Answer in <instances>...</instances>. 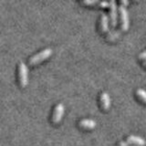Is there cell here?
Here are the masks:
<instances>
[{
	"label": "cell",
	"mask_w": 146,
	"mask_h": 146,
	"mask_svg": "<svg viewBox=\"0 0 146 146\" xmlns=\"http://www.w3.org/2000/svg\"><path fill=\"white\" fill-rule=\"evenodd\" d=\"M65 112V106L63 103H58L54 108V111L52 113V122L54 124L58 123L61 121V119Z\"/></svg>",
	"instance_id": "3"
},
{
	"label": "cell",
	"mask_w": 146,
	"mask_h": 146,
	"mask_svg": "<svg viewBox=\"0 0 146 146\" xmlns=\"http://www.w3.org/2000/svg\"><path fill=\"white\" fill-rule=\"evenodd\" d=\"M136 94L137 96L143 100V102L146 103V90H143V89H138L136 90Z\"/></svg>",
	"instance_id": "10"
},
{
	"label": "cell",
	"mask_w": 146,
	"mask_h": 146,
	"mask_svg": "<svg viewBox=\"0 0 146 146\" xmlns=\"http://www.w3.org/2000/svg\"><path fill=\"white\" fill-rule=\"evenodd\" d=\"M79 124L81 128H83V129H94L97 125V123L94 120H91V119H83V120H81Z\"/></svg>",
	"instance_id": "8"
},
{
	"label": "cell",
	"mask_w": 146,
	"mask_h": 146,
	"mask_svg": "<svg viewBox=\"0 0 146 146\" xmlns=\"http://www.w3.org/2000/svg\"><path fill=\"white\" fill-rule=\"evenodd\" d=\"M144 66L146 67V60H145V62H144Z\"/></svg>",
	"instance_id": "17"
},
{
	"label": "cell",
	"mask_w": 146,
	"mask_h": 146,
	"mask_svg": "<svg viewBox=\"0 0 146 146\" xmlns=\"http://www.w3.org/2000/svg\"><path fill=\"white\" fill-rule=\"evenodd\" d=\"M18 81L22 88L26 87L29 83V68L23 61L18 63Z\"/></svg>",
	"instance_id": "2"
},
{
	"label": "cell",
	"mask_w": 146,
	"mask_h": 146,
	"mask_svg": "<svg viewBox=\"0 0 146 146\" xmlns=\"http://www.w3.org/2000/svg\"><path fill=\"white\" fill-rule=\"evenodd\" d=\"M99 6L102 7H108L110 6V2L107 1H102V2H99Z\"/></svg>",
	"instance_id": "13"
},
{
	"label": "cell",
	"mask_w": 146,
	"mask_h": 146,
	"mask_svg": "<svg viewBox=\"0 0 146 146\" xmlns=\"http://www.w3.org/2000/svg\"><path fill=\"white\" fill-rule=\"evenodd\" d=\"M139 58L141 59H143V60H146V50H144L143 52H141L140 55H139Z\"/></svg>",
	"instance_id": "14"
},
{
	"label": "cell",
	"mask_w": 146,
	"mask_h": 146,
	"mask_svg": "<svg viewBox=\"0 0 146 146\" xmlns=\"http://www.w3.org/2000/svg\"><path fill=\"white\" fill-rule=\"evenodd\" d=\"M120 146H131V144L128 143L127 141H120Z\"/></svg>",
	"instance_id": "15"
},
{
	"label": "cell",
	"mask_w": 146,
	"mask_h": 146,
	"mask_svg": "<svg viewBox=\"0 0 146 146\" xmlns=\"http://www.w3.org/2000/svg\"><path fill=\"white\" fill-rule=\"evenodd\" d=\"M100 31L102 33H105L109 30V17L105 13L102 14V17H100Z\"/></svg>",
	"instance_id": "9"
},
{
	"label": "cell",
	"mask_w": 146,
	"mask_h": 146,
	"mask_svg": "<svg viewBox=\"0 0 146 146\" xmlns=\"http://www.w3.org/2000/svg\"><path fill=\"white\" fill-rule=\"evenodd\" d=\"M52 53H53V50L50 48H44L43 50H41V51H39L38 53L35 54L34 56H32L29 58V62L30 65H36V64L44 61L45 59L48 58L52 55Z\"/></svg>",
	"instance_id": "1"
},
{
	"label": "cell",
	"mask_w": 146,
	"mask_h": 146,
	"mask_svg": "<svg viewBox=\"0 0 146 146\" xmlns=\"http://www.w3.org/2000/svg\"><path fill=\"white\" fill-rule=\"evenodd\" d=\"M120 35V32L119 31H116V30H114L112 32H111V33L109 34L108 36V39H113V38H118V36Z\"/></svg>",
	"instance_id": "11"
},
{
	"label": "cell",
	"mask_w": 146,
	"mask_h": 146,
	"mask_svg": "<svg viewBox=\"0 0 146 146\" xmlns=\"http://www.w3.org/2000/svg\"><path fill=\"white\" fill-rule=\"evenodd\" d=\"M110 19L112 27H115L118 23V6L115 1L110 2Z\"/></svg>",
	"instance_id": "4"
},
{
	"label": "cell",
	"mask_w": 146,
	"mask_h": 146,
	"mask_svg": "<svg viewBox=\"0 0 146 146\" xmlns=\"http://www.w3.org/2000/svg\"><path fill=\"white\" fill-rule=\"evenodd\" d=\"M127 143L130 144H134L137 146H143L145 144V141L141 137L135 136V135H130L127 137Z\"/></svg>",
	"instance_id": "7"
},
{
	"label": "cell",
	"mask_w": 146,
	"mask_h": 146,
	"mask_svg": "<svg viewBox=\"0 0 146 146\" xmlns=\"http://www.w3.org/2000/svg\"><path fill=\"white\" fill-rule=\"evenodd\" d=\"M119 11H120L121 15V29L127 31L129 29V15H128V11L125 7L123 6H119Z\"/></svg>",
	"instance_id": "5"
},
{
	"label": "cell",
	"mask_w": 146,
	"mask_h": 146,
	"mask_svg": "<svg viewBox=\"0 0 146 146\" xmlns=\"http://www.w3.org/2000/svg\"><path fill=\"white\" fill-rule=\"evenodd\" d=\"M100 104H102V107L104 111H108L111 107V98L106 91H103L100 94Z\"/></svg>",
	"instance_id": "6"
},
{
	"label": "cell",
	"mask_w": 146,
	"mask_h": 146,
	"mask_svg": "<svg viewBox=\"0 0 146 146\" xmlns=\"http://www.w3.org/2000/svg\"><path fill=\"white\" fill-rule=\"evenodd\" d=\"M99 2L97 0H85V1H82V4L84 5H96Z\"/></svg>",
	"instance_id": "12"
},
{
	"label": "cell",
	"mask_w": 146,
	"mask_h": 146,
	"mask_svg": "<svg viewBox=\"0 0 146 146\" xmlns=\"http://www.w3.org/2000/svg\"><path fill=\"white\" fill-rule=\"evenodd\" d=\"M128 5H129V2L126 1V0H121V6L125 7V6H128Z\"/></svg>",
	"instance_id": "16"
}]
</instances>
